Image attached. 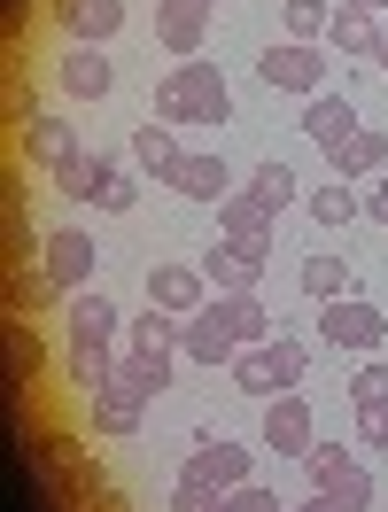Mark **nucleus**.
Segmentation results:
<instances>
[{
	"mask_svg": "<svg viewBox=\"0 0 388 512\" xmlns=\"http://www.w3.org/2000/svg\"><path fill=\"white\" fill-rule=\"evenodd\" d=\"M163 187H171V194H187V202H226V194H233V171H226L218 156H179Z\"/></svg>",
	"mask_w": 388,
	"mask_h": 512,
	"instance_id": "16",
	"label": "nucleus"
},
{
	"mask_svg": "<svg viewBox=\"0 0 388 512\" xmlns=\"http://www.w3.org/2000/svg\"><path fill=\"white\" fill-rule=\"evenodd\" d=\"M365 218H373V225H388V171L373 179V194H365Z\"/></svg>",
	"mask_w": 388,
	"mask_h": 512,
	"instance_id": "39",
	"label": "nucleus"
},
{
	"mask_svg": "<svg viewBox=\"0 0 388 512\" xmlns=\"http://www.w3.org/2000/svg\"><path fill=\"white\" fill-rule=\"evenodd\" d=\"M94 256H101V249L86 241V233H70V225H55V233L39 241V272H47V280H55L63 295H78L86 280H94Z\"/></svg>",
	"mask_w": 388,
	"mask_h": 512,
	"instance_id": "6",
	"label": "nucleus"
},
{
	"mask_svg": "<svg viewBox=\"0 0 388 512\" xmlns=\"http://www.w3.org/2000/svg\"><path fill=\"white\" fill-rule=\"evenodd\" d=\"M179 334H187V319H171V311H156V303H148L140 319H125V342H132V350H171Z\"/></svg>",
	"mask_w": 388,
	"mask_h": 512,
	"instance_id": "27",
	"label": "nucleus"
},
{
	"mask_svg": "<svg viewBox=\"0 0 388 512\" xmlns=\"http://www.w3.org/2000/svg\"><path fill=\"white\" fill-rule=\"evenodd\" d=\"M257 443H272V458H303V450L319 443L311 404H303V396H272V404H264V435H257Z\"/></svg>",
	"mask_w": 388,
	"mask_h": 512,
	"instance_id": "7",
	"label": "nucleus"
},
{
	"mask_svg": "<svg viewBox=\"0 0 388 512\" xmlns=\"http://www.w3.org/2000/svg\"><path fill=\"white\" fill-rule=\"evenodd\" d=\"M303 466H311V489H334L342 474H357V458L342 443H311V450H303Z\"/></svg>",
	"mask_w": 388,
	"mask_h": 512,
	"instance_id": "33",
	"label": "nucleus"
},
{
	"mask_svg": "<svg viewBox=\"0 0 388 512\" xmlns=\"http://www.w3.org/2000/svg\"><path fill=\"white\" fill-rule=\"evenodd\" d=\"M303 295H311V303L350 295V264H342V256H303Z\"/></svg>",
	"mask_w": 388,
	"mask_h": 512,
	"instance_id": "29",
	"label": "nucleus"
},
{
	"mask_svg": "<svg viewBox=\"0 0 388 512\" xmlns=\"http://www.w3.org/2000/svg\"><path fill=\"white\" fill-rule=\"evenodd\" d=\"M70 342H117V326H125V311L109 303V295H94V288H78L70 295Z\"/></svg>",
	"mask_w": 388,
	"mask_h": 512,
	"instance_id": "18",
	"label": "nucleus"
},
{
	"mask_svg": "<svg viewBox=\"0 0 388 512\" xmlns=\"http://www.w3.org/2000/svg\"><path fill=\"white\" fill-rule=\"evenodd\" d=\"M241 194H257L264 210L280 218V210H288V202H295V194H303V187H295V171H288V163H280V156H264L257 171H249V187H241Z\"/></svg>",
	"mask_w": 388,
	"mask_h": 512,
	"instance_id": "26",
	"label": "nucleus"
},
{
	"mask_svg": "<svg viewBox=\"0 0 388 512\" xmlns=\"http://www.w3.org/2000/svg\"><path fill=\"white\" fill-rule=\"evenodd\" d=\"M218 233H226V241H257V249H272V210H264L257 194H226V202H218Z\"/></svg>",
	"mask_w": 388,
	"mask_h": 512,
	"instance_id": "19",
	"label": "nucleus"
},
{
	"mask_svg": "<svg viewBox=\"0 0 388 512\" xmlns=\"http://www.w3.org/2000/svg\"><path fill=\"white\" fill-rule=\"evenodd\" d=\"M381 16H373V8H365V0H342V8H334V24H326V39H334V55H365V63H373V47H381Z\"/></svg>",
	"mask_w": 388,
	"mask_h": 512,
	"instance_id": "17",
	"label": "nucleus"
},
{
	"mask_svg": "<svg viewBox=\"0 0 388 512\" xmlns=\"http://www.w3.org/2000/svg\"><path fill=\"white\" fill-rule=\"evenodd\" d=\"M78 140H70V125L63 117H32L24 125V163H55V156H70Z\"/></svg>",
	"mask_w": 388,
	"mask_h": 512,
	"instance_id": "28",
	"label": "nucleus"
},
{
	"mask_svg": "<svg viewBox=\"0 0 388 512\" xmlns=\"http://www.w3.org/2000/svg\"><path fill=\"white\" fill-rule=\"evenodd\" d=\"M357 443H381L388 450V404H365V412H357Z\"/></svg>",
	"mask_w": 388,
	"mask_h": 512,
	"instance_id": "38",
	"label": "nucleus"
},
{
	"mask_svg": "<svg viewBox=\"0 0 388 512\" xmlns=\"http://www.w3.org/2000/svg\"><path fill=\"white\" fill-rule=\"evenodd\" d=\"M47 16L63 24L70 47H101V39L125 24V0H47Z\"/></svg>",
	"mask_w": 388,
	"mask_h": 512,
	"instance_id": "9",
	"label": "nucleus"
},
{
	"mask_svg": "<svg viewBox=\"0 0 388 512\" xmlns=\"http://www.w3.org/2000/svg\"><path fill=\"white\" fill-rule=\"evenodd\" d=\"M210 8H218V0H156V39L179 55V63L202 55V39H210Z\"/></svg>",
	"mask_w": 388,
	"mask_h": 512,
	"instance_id": "8",
	"label": "nucleus"
},
{
	"mask_svg": "<svg viewBox=\"0 0 388 512\" xmlns=\"http://www.w3.org/2000/svg\"><path fill=\"white\" fill-rule=\"evenodd\" d=\"M264 86H272V94H319L326 86V47H303V39H280V47H264Z\"/></svg>",
	"mask_w": 388,
	"mask_h": 512,
	"instance_id": "5",
	"label": "nucleus"
},
{
	"mask_svg": "<svg viewBox=\"0 0 388 512\" xmlns=\"http://www.w3.org/2000/svg\"><path fill=\"white\" fill-rule=\"evenodd\" d=\"M55 295H63V288H55L47 272H24V264L8 272V311H16V319H32V311H47Z\"/></svg>",
	"mask_w": 388,
	"mask_h": 512,
	"instance_id": "30",
	"label": "nucleus"
},
{
	"mask_svg": "<svg viewBox=\"0 0 388 512\" xmlns=\"http://www.w3.org/2000/svg\"><path fill=\"white\" fill-rule=\"evenodd\" d=\"M264 256L272 249H257V241H218V249H210V288L218 295H257Z\"/></svg>",
	"mask_w": 388,
	"mask_h": 512,
	"instance_id": "12",
	"label": "nucleus"
},
{
	"mask_svg": "<svg viewBox=\"0 0 388 512\" xmlns=\"http://www.w3.org/2000/svg\"><path fill=\"white\" fill-rule=\"evenodd\" d=\"M373 63H381V78H388V32H381V47H373Z\"/></svg>",
	"mask_w": 388,
	"mask_h": 512,
	"instance_id": "41",
	"label": "nucleus"
},
{
	"mask_svg": "<svg viewBox=\"0 0 388 512\" xmlns=\"http://www.w3.org/2000/svg\"><path fill=\"white\" fill-rule=\"evenodd\" d=\"M226 505V489H202V481H179L171 489V512H218Z\"/></svg>",
	"mask_w": 388,
	"mask_h": 512,
	"instance_id": "36",
	"label": "nucleus"
},
{
	"mask_svg": "<svg viewBox=\"0 0 388 512\" xmlns=\"http://www.w3.org/2000/svg\"><path fill=\"white\" fill-rule=\"evenodd\" d=\"M55 86H63L70 101H101L109 86H117V70H109V55H101V47H63V63H55Z\"/></svg>",
	"mask_w": 388,
	"mask_h": 512,
	"instance_id": "14",
	"label": "nucleus"
},
{
	"mask_svg": "<svg viewBox=\"0 0 388 512\" xmlns=\"http://www.w3.org/2000/svg\"><path fill=\"white\" fill-rule=\"evenodd\" d=\"M218 512H280V497L257 489V481H241V489H226V505H218Z\"/></svg>",
	"mask_w": 388,
	"mask_h": 512,
	"instance_id": "37",
	"label": "nucleus"
},
{
	"mask_svg": "<svg viewBox=\"0 0 388 512\" xmlns=\"http://www.w3.org/2000/svg\"><path fill=\"white\" fill-rule=\"evenodd\" d=\"M94 512H132V505L117 497V489H94Z\"/></svg>",
	"mask_w": 388,
	"mask_h": 512,
	"instance_id": "40",
	"label": "nucleus"
},
{
	"mask_svg": "<svg viewBox=\"0 0 388 512\" xmlns=\"http://www.w3.org/2000/svg\"><path fill=\"white\" fill-rule=\"evenodd\" d=\"M303 342H288V334H272V342H257V350L233 357V381H241V396H257V404H272V396H295V381H303Z\"/></svg>",
	"mask_w": 388,
	"mask_h": 512,
	"instance_id": "2",
	"label": "nucleus"
},
{
	"mask_svg": "<svg viewBox=\"0 0 388 512\" xmlns=\"http://www.w3.org/2000/svg\"><path fill=\"white\" fill-rule=\"evenodd\" d=\"M365 8H373V16H388V0H365Z\"/></svg>",
	"mask_w": 388,
	"mask_h": 512,
	"instance_id": "43",
	"label": "nucleus"
},
{
	"mask_svg": "<svg viewBox=\"0 0 388 512\" xmlns=\"http://www.w3.org/2000/svg\"><path fill=\"white\" fill-rule=\"evenodd\" d=\"M303 132H311L326 156H334V148H350L365 125H357V109H350L342 94H311V101H303Z\"/></svg>",
	"mask_w": 388,
	"mask_h": 512,
	"instance_id": "15",
	"label": "nucleus"
},
{
	"mask_svg": "<svg viewBox=\"0 0 388 512\" xmlns=\"http://www.w3.org/2000/svg\"><path fill=\"white\" fill-rule=\"evenodd\" d=\"M295 512H334V505H326V497H311V505H295Z\"/></svg>",
	"mask_w": 388,
	"mask_h": 512,
	"instance_id": "42",
	"label": "nucleus"
},
{
	"mask_svg": "<svg viewBox=\"0 0 388 512\" xmlns=\"http://www.w3.org/2000/svg\"><path fill=\"white\" fill-rule=\"evenodd\" d=\"M179 481H202V489H241V481H257V458L249 443H226V435H210V427H194V450Z\"/></svg>",
	"mask_w": 388,
	"mask_h": 512,
	"instance_id": "3",
	"label": "nucleus"
},
{
	"mask_svg": "<svg viewBox=\"0 0 388 512\" xmlns=\"http://www.w3.org/2000/svg\"><path fill=\"white\" fill-rule=\"evenodd\" d=\"M140 412H148V404H140L125 381H109V388H94V396H86V427H94L101 443H125V435H140Z\"/></svg>",
	"mask_w": 388,
	"mask_h": 512,
	"instance_id": "11",
	"label": "nucleus"
},
{
	"mask_svg": "<svg viewBox=\"0 0 388 512\" xmlns=\"http://www.w3.org/2000/svg\"><path fill=\"white\" fill-rule=\"evenodd\" d=\"M47 179H55V194H70V202H94V187H101V156H94V148H70V156L47 163Z\"/></svg>",
	"mask_w": 388,
	"mask_h": 512,
	"instance_id": "23",
	"label": "nucleus"
},
{
	"mask_svg": "<svg viewBox=\"0 0 388 512\" xmlns=\"http://www.w3.org/2000/svg\"><path fill=\"white\" fill-rule=\"evenodd\" d=\"M326 505L334 512H373V474H365V466H357V474H342L334 481V489H319Z\"/></svg>",
	"mask_w": 388,
	"mask_h": 512,
	"instance_id": "34",
	"label": "nucleus"
},
{
	"mask_svg": "<svg viewBox=\"0 0 388 512\" xmlns=\"http://www.w3.org/2000/svg\"><path fill=\"white\" fill-rule=\"evenodd\" d=\"M179 156H187V148L171 140V125H163V117H156V125H140V132H132V163H140L148 179H171V163H179Z\"/></svg>",
	"mask_w": 388,
	"mask_h": 512,
	"instance_id": "24",
	"label": "nucleus"
},
{
	"mask_svg": "<svg viewBox=\"0 0 388 512\" xmlns=\"http://www.w3.org/2000/svg\"><path fill=\"white\" fill-rule=\"evenodd\" d=\"M179 350H187L194 365H233V357H241V334L218 319V303H202L187 319V334H179Z\"/></svg>",
	"mask_w": 388,
	"mask_h": 512,
	"instance_id": "13",
	"label": "nucleus"
},
{
	"mask_svg": "<svg viewBox=\"0 0 388 512\" xmlns=\"http://www.w3.org/2000/svg\"><path fill=\"white\" fill-rule=\"evenodd\" d=\"M388 171V132H357L350 148H334V179H381Z\"/></svg>",
	"mask_w": 388,
	"mask_h": 512,
	"instance_id": "22",
	"label": "nucleus"
},
{
	"mask_svg": "<svg viewBox=\"0 0 388 512\" xmlns=\"http://www.w3.org/2000/svg\"><path fill=\"white\" fill-rule=\"evenodd\" d=\"M117 381H125L140 404L163 396V388H171V350H125V357H117Z\"/></svg>",
	"mask_w": 388,
	"mask_h": 512,
	"instance_id": "21",
	"label": "nucleus"
},
{
	"mask_svg": "<svg viewBox=\"0 0 388 512\" xmlns=\"http://www.w3.org/2000/svg\"><path fill=\"white\" fill-rule=\"evenodd\" d=\"M311 218L334 233V225H350V218H365V194L350 187V179H326V187H311Z\"/></svg>",
	"mask_w": 388,
	"mask_h": 512,
	"instance_id": "25",
	"label": "nucleus"
},
{
	"mask_svg": "<svg viewBox=\"0 0 388 512\" xmlns=\"http://www.w3.org/2000/svg\"><path fill=\"white\" fill-rule=\"evenodd\" d=\"M156 117H163V125H226L233 94H226V78L194 55V63H179V70H163V78H156Z\"/></svg>",
	"mask_w": 388,
	"mask_h": 512,
	"instance_id": "1",
	"label": "nucleus"
},
{
	"mask_svg": "<svg viewBox=\"0 0 388 512\" xmlns=\"http://www.w3.org/2000/svg\"><path fill=\"white\" fill-rule=\"evenodd\" d=\"M319 334L334 342V350H381L388 342V311L381 303H365V295H334V303H319Z\"/></svg>",
	"mask_w": 388,
	"mask_h": 512,
	"instance_id": "4",
	"label": "nucleus"
},
{
	"mask_svg": "<svg viewBox=\"0 0 388 512\" xmlns=\"http://www.w3.org/2000/svg\"><path fill=\"white\" fill-rule=\"evenodd\" d=\"M132 202H140V187H132V171H125V163H109V156H101V187H94V210H109V218H117V210H132Z\"/></svg>",
	"mask_w": 388,
	"mask_h": 512,
	"instance_id": "32",
	"label": "nucleus"
},
{
	"mask_svg": "<svg viewBox=\"0 0 388 512\" xmlns=\"http://www.w3.org/2000/svg\"><path fill=\"white\" fill-rule=\"evenodd\" d=\"M63 381L86 388V396L109 388V381H117V350H109V342H70V350H63Z\"/></svg>",
	"mask_w": 388,
	"mask_h": 512,
	"instance_id": "20",
	"label": "nucleus"
},
{
	"mask_svg": "<svg viewBox=\"0 0 388 512\" xmlns=\"http://www.w3.org/2000/svg\"><path fill=\"white\" fill-rule=\"evenodd\" d=\"M148 303L171 311V319H194V311L210 303V272H194V264H156V272H148Z\"/></svg>",
	"mask_w": 388,
	"mask_h": 512,
	"instance_id": "10",
	"label": "nucleus"
},
{
	"mask_svg": "<svg viewBox=\"0 0 388 512\" xmlns=\"http://www.w3.org/2000/svg\"><path fill=\"white\" fill-rule=\"evenodd\" d=\"M280 24H288V39L319 47V39H326V24H334V0H288V8H280Z\"/></svg>",
	"mask_w": 388,
	"mask_h": 512,
	"instance_id": "31",
	"label": "nucleus"
},
{
	"mask_svg": "<svg viewBox=\"0 0 388 512\" xmlns=\"http://www.w3.org/2000/svg\"><path fill=\"white\" fill-rule=\"evenodd\" d=\"M350 404L365 412V404H388V365H357L350 373Z\"/></svg>",
	"mask_w": 388,
	"mask_h": 512,
	"instance_id": "35",
	"label": "nucleus"
}]
</instances>
